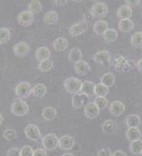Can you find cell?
Returning <instances> with one entry per match:
<instances>
[{
  "label": "cell",
  "mask_w": 142,
  "mask_h": 156,
  "mask_svg": "<svg viewBox=\"0 0 142 156\" xmlns=\"http://www.w3.org/2000/svg\"><path fill=\"white\" fill-rule=\"evenodd\" d=\"M109 65L114 66L115 70L119 73H127L135 66V62L132 59H127L122 55L116 54L110 58Z\"/></svg>",
  "instance_id": "6da1fadb"
},
{
  "label": "cell",
  "mask_w": 142,
  "mask_h": 156,
  "mask_svg": "<svg viewBox=\"0 0 142 156\" xmlns=\"http://www.w3.org/2000/svg\"><path fill=\"white\" fill-rule=\"evenodd\" d=\"M64 87H65V89L69 94H79L81 90L82 82L80 80L77 79L75 77H69L65 80Z\"/></svg>",
  "instance_id": "7a4b0ae2"
},
{
  "label": "cell",
  "mask_w": 142,
  "mask_h": 156,
  "mask_svg": "<svg viewBox=\"0 0 142 156\" xmlns=\"http://www.w3.org/2000/svg\"><path fill=\"white\" fill-rule=\"evenodd\" d=\"M28 111L29 107L27 103L21 99H16L11 106V112L17 116L26 115L28 113Z\"/></svg>",
  "instance_id": "3957f363"
},
{
  "label": "cell",
  "mask_w": 142,
  "mask_h": 156,
  "mask_svg": "<svg viewBox=\"0 0 142 156\" xmlns=\"http://www.w3.org/2000/svg\"><path fill=\"white\" fill-rule=\"evenodd\" d=\"M42 146L45 150L53 151L59 146V139L54 133H49L42 138Z\"/></svg>",
  "instance_id": "277c9868"
},
{
  "label": "cell",
  "mask_w": 142,
  "mask_h": 156,
  "mask_svg": "<svg viewBox=\"0 0 142 156\" xmlns=\"http://www.w3.org/2000/svg\"><path fill=\"white\" fill-rule=\"evenodd\" d=\"M15 94L21 100L28 98L32 94V88H31L30 84L26 81L19 83L15 87Z\"/></svg>",
  "instance_id": "5b68a950"
},
{
  "label": "cell",
  "mask_w": 142,
  "mask_h": 156,
  "mask_svg": "<svg viewBox=\"0 0 142 156\" xmlns=\"http://www.w3.org/2000/svg\"><path fill=\"white\" fill-rule=\"evenodd\" d=\"M108 6L102 2L94 3L90 10V14L94 17H105L108 13Z\"/></svg>",
  "instance_id": "8992f818"
},
{
  "label": "cell",
  "mask_w": 142,
  "mask_h": 156,
  "mask_svg": "<svg viewBox=\"0 0 142 156\" xmlns=\"http://www.w3.org/2000/svg\"><path fill=\"white\" fill-rule=\"evenodd\" d=\"M17 20L20 25L23 27H28L34 22V13L30 12L28 10L22 11L21 12L19 13V15L17 17Z\"/></svg>",
  "instance_id": "52a82bcc"
},
{
  "label": "cell",
  "mask_w": 142,
  "mask_h": 156,
  "mask_svg": "<svg viewBox=\"0 0 142 156\" xmlns=\"http://www.w3.org/2000/svg\"><path fill=\"white\" fill-rule=\"evenodd\" d=\"M25 135L28 140L36 141L41 138V132L35 124H28L24 130Z\"/></svg>",
  "instance_id": "ba28073f"
},
{
  "label": "cell",
  "mask_w": 142,
  "mask_h": 156,
  "mask_svg": "<svg viewBox=\"0 0 142 156\" xmlns=\"http://www.w3.org/2000/svg\"><path fill=\"white\" fill-rule=\"evenodd\" d=\"M87 30V21L81 20V21H79V22H77L74 25H73L70 27L69 34L72 36L76 37V36H79V35L85 33Z\"/></svg>",
  "instance_id": "9c48e42d"
},
{
  "label": "cell",
  "mask_w": 142,
  "mask_h": 156,
  "mask_svg": "<svg viewBox=\"0 0 142 156\" xmlns=\"http://www.w3.org/2000/svg\"><path fill=\"white\" fill-rule=\"evenodd\" d=\"M110 53L109 50H99L94 55V61L101 66H105L106 64H109L110 60Z\"/></svg>",
  "instance_id": "30bf717a"
},
{
  "label": "cell",
  "mask_w": 142,
  "mask_h": 156,
  "mask_svg": "<svg viewBox=\"0 0 142 156\" xmlns=\"http://www.w3.org/2000/svg\"><path fill=\"white\" fill-rule=\"evenodd\" d=\"M30 51V46L25 41H20L13 47V53L16 57L23 58L26 57Z\"/></svg>",
  "instance_id": "8fae6325"
},
{
  "label": "cell",
  "mask_w": 142,
  "mask_h": 156,
  "mask_svg": "<svg viewBox=\"0 0 142 156\" xmlns=\"http://www.w3.org/2000/svg\"><path fill=\"white\" fill-rule=\"evenodd\" d=\"M75 145V140L73 139V137L70 136V135H65L62 136L59 139V148L61 150L67 151V150H71L72 148L74 147Z\"/></svg>",
  "instance_id": "7c38bea8"
},
{
  "label": "cell",
  "mask_w": 142,
  "mask_h": 156,
  "mask_svg": "<svg viewBox=\"0 0 142 156\" xmlns=\"http://www.w3.org/2000/svg\"><path fill=\"white\" fill-rule=\"evenodd\" d=\"M84 113L87 118L94 119L100 115V108L94 104V102H89L84 108Z\"/></svg>",
  "instance_id": "4fadbf2b"
},
{
  "label": "cell",
  "mask_w": 142,
  "mask_h": 156,
  "mask_svg": "<svg viewBox=\"0 0 142 156\" xmlns=\"http://www.w3.org/2000/svg\"><path fill=\"white\" fill-rule=\"evenodd\" d=\"M126 106L121 101H114L109 105V112L114 116H120L124 114Z\"/></svg>",
  "instance_id": "5bb4252c"
},
{
  "label": "cell",
  "mask_w": 142,
  "mask_h": 156,
  "mask_svg": "<svg viewBox=\"0 0 142 156\" xmlns=\"http://www.w3.org/2000/svg\"><path fill=\"white\" fill-rule=\"evenodd\" d=\"M74 71L79 76H85L90 73L91 68L87 62L81 60L74 64Z\"/></svg>",
  "instance_id": "9a60e30c"
},
{
  "label": "cell",
  "mask_w": 142,
  "mask_h": 156,
  "mask_svg": "<svg viewBox=\"0 0 142 156\" xmlns=\"http://www.w3.org/2000/svg\"><path fill=\"white\" fill-rule=\"evenodd\" d=\"M87 101H88V96H87L84 94L79 93L73 94L72 100V105L74 108H80L81 107H83Z\"/></svg>",
  "instance_id": "2e32d148"
},
{
  "label": "cell",
  "mask_w": 142,
  "mask_h": 156,
  "mask_svg": "<svg viewBox=\"0 0 142 156\" xmlns=\"http://www.w3.org/2000/svg\"><path fill=\"white\" fill-rule=\"evenodd\" d=\"M117 15L120 20L130 19L131 17L133 16V8H131L127 5H121L119 8L117 9Z\"/></svg>",
  "instance_id": "e0dca14e"
},
{
  "label": "cell",
  "mask_w": 142,
  "mask_h": 156,
  "mask_svg": "<svg viewBox=\"0 0 142 156\" xmlns=\"http://www.w3.org/2000/svg\"><path fill=\"white\" fill-rule=\"evenodd\" d=\"M95 85L92 81H89V80H86L82 82V87H81V90L80 93L86 94L87 96H92L94 94V89H95Z\"/></svg>",
  "instance_id": "ac0fdd59"
},
{
  "label": "cell",
  "mask_w": 142,
  "mask_h": 156,
  "mask_svg": "<svg viewBox=\"0 0 142 156\" xmlns=\"http://www.w3.org/2000/svg\"><path fill=\"white\" fill-rule=\"evenodd\" d=\"M50 57H51V53L47 47H40L35 52V58L40 62L50 59Z\"/></svg>",
  "instance_id": "d6986e66"
},
{
  "label": "cell",
  "mask_w": 142,
  "mask_h": 156,
  "mask_svg": "<svg viewBox=\"0 0 142 156\" xmlns=\"http://www.w3.org/2000/svg\"><path fill=\"white\" fill-rule=\"evenodd\" d=\"M126 121L128 128H138L141 123L140 117L135 114H130L127 115Z\"/></svg>",
  "instance_id": "ffe728a7"
},
{
  "label": "cell",
  "mask_w": 142,
  "mask_h": 156,
  "mask_svg": "<svg viewBox=\"0 0 142 156\" xmlns=\"http://www.w3.org/2000/svg\"><path fill=\"white\" fill-rule=\"evenodd\" d=\"M119 29L124 32V33H129L132 30H133L134 24L133 21L131 19H126V20H120L118 23Z\"/></svg>",
  "instance_id": "44dd1931"
},
{
  "label": "cell",
  "mask_w": 142,
  "mask_h": 156,
  "mask_svg": "<svg viewBox=\"0 0 142 156\" xmlns=\"http://www.w3.org/2000/svg\"><path fill=\"white\" fill-rule=\"evenodd\" d=\"M126 139L131 142L141 140L142 137L141 132L138 128H128V130L126 131Z\"/></svg>",
  "instance_id": "7402d4cb"
},
{
  "label": "cell",
  "mask_w": 142,
  "mask_h": 156,
  "mask_svg": "<svg viewBox=\"0 0 142 156\" xmlns=\"http://www.w3.org/2000/svg\"><path fill=\"white\" fill-rule=\"evenodd\" d=\"M93 29H94V32L97 34H104V33L109 29V25L108 22L105 21V20H98L96 21L94 27H93Z\"/></svg>",
  "instance_id": "603a6c76"
},
{
  "label": "cell",
  "mask_w": 142,
  "mask_h": 156,
  "mask_svg": "<svg viewBox=\"0 0 142 156\" xmlns=\"http://www.w3.org/2000/svg\"><path fill=\"white\" fill-rule=\"evenodd\" d=\"M52 46L56 51L62 52L64 50H66L68 47V41L64 37H59L56 40H54Z\"/></svg>",
  "instance_id": "cb8c5ba5"
},
{
  "label": "cell",
  "mask_w": 142,
  "mask_h": 156,
  "mask_svg": "<svg viewBox=\"0 0 142 156\" xmlns=\"http://www.w3.org/2000/svg\"><path fill=\"white\" fill-rule=\"evenodd\" d=\"M42 117L46 121H51L56 118L58 115V111L55 108L53 107H45L42 109Z\"/></svg>",
  "instance_id": "d4e9b609"
},
{
  "label": "cell",
  "mask_w": 142,
  "mask_h": 156,
  "mask_svg": "<svg viewBox=\"0 0 142 156\" xmlns=\"http://www.w3.org/2000/svg\"><path fill=\"white\" fill-rule=\"evenodd\" d=\"M116 129H117V125L115 122L111 119L104 121L101 124V130L105 134H112L116 132Z\"/></svg>",
  "instance_id": "484cf974"
},
{
  "label": "cell",
  "mask_w": 142,
  "mask_h": 156,
  "mask_svg": "<svg viewBox=\"0 0 142 156\" xmlns=\"http://www.w3.org/2000/svg\"><path fill=\"white\" fill-rule=\"evenodd\" d=\"M59 20V14L56 11H50L43 16V21L47 25L56 24Z\"/></svg>",
  "instance_id": "4316f807"
},
{
  "label": "cell",
  "mask_w": 142,
  "mask_h": 156,
  "mask_svg": "<svg viewBox=\"0 0 142 156\" xmlns=\"http://www.w3.org/2000/svg\"><path fill=\"white\" fill-rule=\"evenodd\" d=\"M47 93V88L46 86L43 84H36L33 88H32V94L34 97L36 98H42Z\"/></svg>",
  "instance_id": "83f0119b"
},
{
  "label": "cell",
  "mask_w": 142,
  "mask_h": 156,
  "mask_svg": "<svg viewBox=\"0 0 142 156\" xmlns=\"http://www.w3.org/2000/svg\"><path fill=\"white\" fill-rule=\"evenodd\" d=\"M83 58V54L81 52V50L79 48H73L71 49L70 53H69V60L70 62L76 64L79 61H81Z\"/></svg>",
  "instance_id": "f1b7e54d"
},
{
  "label": "cell",
  "mask_w": 142,
  "mask_h": 156,
  "mask_svg": "<svg viewBox=\"0 0 142 156\" xmlns=\"http://www.w3.org/2000/svg\"><path fill=\"white\" fill-rule=\"evenodd\" d=\"M101 83L103 84L104 86L108 87H111L115 83V75H114V73H107L103 74L101 78Z\"/></svg>",
  "instance_id": "f546056e"
},
{
  "label": "cell",
  "mask_w": 142,
  "mask_h": 156,
  "mask_svg": "<svg viewBox=\"0 0 142 156\" xmlns=\"http://www.w3.org/2000/svg\"><path fill=\"white\" fill-rule=\"evenodd\" d=\"M131 44L137 49L142 48V31L136 32L131 36Z\"/></svg>",
  "instance_id": "4dcf8cb0"
},
{
  "label": "cell",
  "mask_w": 142,
  "mask_h": 156,
  "mask_svg": "<svg viewBox=\"0 0 142 156\" xmlns=\"http://www.w3.org/2000/svg\"><path fill=\"white\" fill-rule=\"evenodd\" d=\"M109 94V87L104 86L101 83H98L95 85V89H94V94L96 97H105Z\"/></svg>",
  "instance_id": "1f68e13d"
},
{
  "label": "cell",
  "mask_w": 142,
  "mask_h": 156,
  "mask_svg": "<svg viewBox=\"0 0 142 156\" xmlns=\"http://www.w3.org/2000/svg\"><path fill=\"white\" fill-rule=\"evenodd\" d=\"M102 36L106 42H113L117 39L118 34H117V30H115L114 28H109Z\"/></svg>",
  "instance_id": "d6a6232c"
},
{
  "label": "cell",
  "mask_w": 142,
  "mask_h": 156,
  "mask_svg": "<svg viewBox=\"0 0 142 156\" xmlns=\"http://www.w3.org/2000/svg\"><path fill=\"white\" fill-rule=\"evenodd\" d=\"M28 11L32 13H39L42 10V3L39 0H33L28 4Z\"/></svg>",
  "instance_id": "836d02e7"
},
{
  "label": "cell",
  "mask_w": 142,
  "mask_h": 156,
  "mask_svg": "<svg viewBox=\"0 0 142 156\" xmlns=\"http://www.w3.org/2000/svg\"><path fill=\"white\" fill-rule=\"evenodd\" d=\"M130 151L133 154H141L142 153V140H136L131 142Z\"/></svg>",
  "instance_id": "e575fe53"
},
{
  "label": "cell",
  "mask_w": 142,
  "mask_h": 156,
  "mask_svg": "<svg viewBox=\"0 0 142 156\" xmlns=\"http://www.w3.org/2000/svg\"><path fill=\"white\" fill-rule=\"evenodd\" d=\"M11 33L10 30L6 27H1L0 28V44H5L10 41Z\"/></svg>",
  "instance_id": "d590c367"
},
{
  "label": "cell",
  "mask_w": 142,
  "mask_h": 156,
  "mask_svg": "<svg viewBox=\"0 0 142 156\" xmlns=\"http://www.w3.org/2000/svg\"><path fill=\"white\" fill-rule=\"evenodd\" d=\"M53 67V61L51 59H47L40 62L39 64V70L42 73H47L50 71Z\"/></svg>",
  "instance_id": "8d00e7d4"
},
{
  "label": "cell",
  "mask_w": 142,
  "mask_h": 156,
  "mask_svg": "<svg viewBox=\"0 0 142 156\" xmlns=\"http://www.w3.org/2000/svg\"><path fill=\"white\" fill-rule=\"evenodd\" d=\"M94 104L101 109H104L108 106V100L105 97H95L94 99Z\"/></svg>",
  "instance_id": "74e56055"
},
{
  "label": "cell",
  "mask_w": 142,
  "mask_h": 156,
  "mask_svg": "<svg viewBox=\"0 0 142 156\" xmlns=\"http://www.w3.org/2000/svg\"><path fill=\"white\" fill-rule=\"evenodd\" d=\"M34 151L32 147L26 145L20 148V156H34Z\"/></svg>",
  "instance_id": "f35d334b"
},
{
  "label": "cell",
  "mask_w": 142,
  "mask_h": 156,
  "mask_svg": "<svg viewBox=\"0 0 142 156\" xmlns=\"http://www.w3.org/2000/svg\"><path fill=\"white\" fill-rule=\"evenodd\" d=\"M4 138L6 140H12L17 137V133L12 129H7L4 132Z\"/></svg>",
  "instance_id": "ab89813d"
},
{
  "label": "cell",
  "mask_w": 142,
  "mask_h": 156,
  "mask_svg": "<svg viewBox=\"0 0 142 156\" xmlns=\"http://www.w3.org/2000/svg\"><path fill=\"white\" fill-rule=\"evenodd\" d=\"M7 156H20V149L18 147H12L6 153Z\"/></svg>",
  "instance_id": "60d3db41"
},
{
  "label": "cell",
  "mask_w": 142,
  "mask_h": 156,
  "mask_svg": "<svg viewBox=\"0 0 142 156\" xmlns=\"http://www.w3.org/2000/svg\"><path fill=\"white\" fill-rule=\"evenodd\" d=\"M97 156H112V154L109 148H101L98 151Z\"/></svg>",
  "instance_id": "b9f144b4"
},
{
  "label": "cell",
  "mask_w": 142,
  "mask_h": 156,
  "mask_svg": "<svg viewBox=\"0 0 142 156\" xmlns=\"http://www.w3.org/2000/svg\"><path fill=\"white\" fill-rule=\"evenodd\" d=\"M126 5L128 6H130L131 8L133 7H137L138 5H140V0H126Z\"/></svg>",
  "instance_id": "7bdbcfd3"
},
{
  "label": "cell",
  "mask_w": 142,
  "mask_h": 156,
  "mask_svg": "<svg viewBox=\"0 0 142 156\" xmlns=\"http://www.w3.org/2000/svg\"><path fill=\"white\" fill-rule=\"evenodd\" d=\"M34 156H48L47 153L44 149L42 148H38L36 150L34 151Z\"/></svg>",
  "instance_id": "ee69618b"
},
{
  "label": "cell",
  "mask_w": 142,
  "mask_h": 156,
  "mask_svg": "<svg viewBox=\"0 0 142 156\" xmlns=\"http://www.w3.org/2000/svg\"><path fill=\"white\" fill-rule=\"evenodd\" d=\"M112 156H127V154L126 152H124L122 150H117L112 154Z\"/></svg>",
  "instance_id": "f6af8a7d"
},
{
  "label": "cell",
  "mask_w": 142,
  "mask_h": 156,
  "mask_svg": "<svg viewBox=\"0 0 142 156\" xmlns=\"http://www.w3.org/2000/svg\"><path fill=\"white\" fill-rule=\"evenodd\" d=\"M136 66H137V68H138V70L142 73V58H140L138 62H137V64H136Z\"/></svg>",
  "instance_id": "bcb514c9"
},
{
  "label": "cell",
  "mask_w": 142,
  "mask_h": 156,
  "mask_svg": "<svg viewBox=\"0 0 142 156\" xmlns=\"http://www.w3.org/2000/svg\"><path fill=\"white\" fill-rule=\"evenodd\" d=\"M56 5H65L68 1H54Z\"/></svg>",
  "instance_id": "7dc6e473"
},
{
  "label": "cell",
  "mask_w": 142,
  "mask_h": 156,
  "mask_svg": "<svg viewBox=\"0 0 142 156\" xmlns=\"http://www.w3.org/2000/svg\"><path fill=\"white\" fill-rule=\"evenodd\" d=\"M62 156H74L73 154H71V153H66V154H63Z\"/></svg>",
  "instance_id": "c3c4849f"
},
{
  "label": "cell",
  "mask_w": 142,
  "mask_h": 156,
  "mask_svg": "<svg viewBox=\"0 0 142 156\" xmlns=\"http://www.w3.org/2000/svg\"><path fill=\"white\" fill-rule=\"evenodd\" d=\"M2 123H3V116L0 114V125L2 124Z\"/></svg>",
  "instance_id": "681fc988"
},
{
  "label": "cell",
  "mask_w": 142,
  "mask_h": 156,
  "mask_svg": "<svg viewBox=\"0 0 142 156\" xmlns=\"http://www.w3.org/2000/svg\"><path fill=\"white\" fill-rule=\"evenodd\" d=\"M141 155H142V153H141Z\"/></svg>",
  "instance_id": "f907efd6"
},
{
  "label": "cell",
  "mask_w": 142,
  "mask_h": 156,
  "mask_svg": "<svg viewBox=\"0 0 142 156\" xmlns=\"http://www.w3.org/2000/svg\"><path fill=\"white\" fill-rule=\"evenodd\" d=\"M141 15H142V13H141Z\"/></svg>",
  "instance_id": "816d5d0a"
}]
</instances>
